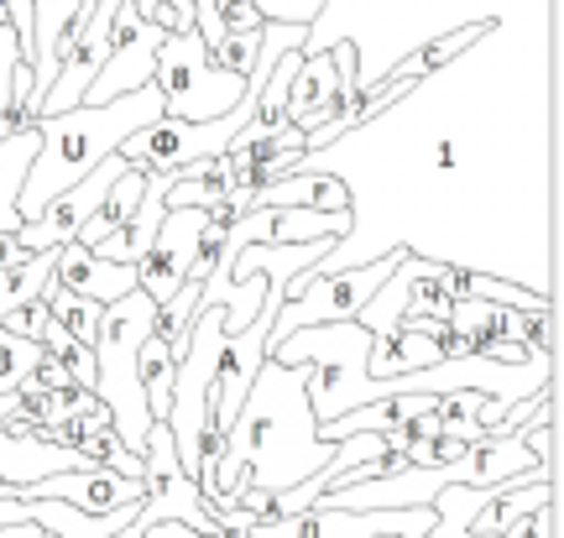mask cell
I'll return each instance as SVG.
<instances>
[{"mask_svg":"<svg viewBox=\"0 0 564 538\" xmlns=\"http://www.w3.org/2000/svg\"><path fill=\"white\" fill-rule=\"evenodd\" d=\"M303 381H308V366L267 361L246 392V408L225 455L241 460L251 486L293 492L308 476H319L335 455V444H319V434H314V408H308Z\"/></svg>","mask_w":564,"mask_h":538,"instance_id":"6da1fadb","label":"cell"},{"mask_svg":"<svg viewBox=\"0 0 564 538\" xmlns=\"http://www.w3.org/2000/svg\"><path fill=\"white\" fill-rule=\"evenodd\" d=\"M162 116V95L147 84L137 95L126 100H110V105H79L68 116H37V162L32 173L21 183V200H17V215L21 219H37L47 204L68 194L84 173H95L105 158L121 152V141L141 126H152Z\"/></svg>","mask_w":564,"mask_h":538,"instance_id":"7a4b0ae2","label":"cell"},{"mask_svg":"<svg viewBox=\"0 0 564 538\" xmlns=\"http://www.w3.org/2000/svg\"><path fill=\"white\" fill-rule=\"evenodd\" d=\"M267 361H278V366H308L303 392H308L314 423H335V419H345V413H356L361 402H377L371 377H366L371 335H366L356 320L299 330V335H288L282 345H272Z\"/></svg>","mask_w":564,"mask_h":538,"instance_id":"3957f363","label":"cell"},{"mask_svg":"<svg viewBox=\"0 0 564 538\" xmlns=\"http://www.w3.org/2000/svg\"><path fill=\"white\" fill-rule=\"evenodd\" d=\"M158 320V303L147 293H126L121 303H110L95 335V398L110 408L116 419V439H121L131 455H141L152 413H147V392L137 381V361H141V340L152 335Z\"/></svg>","mask_w":564,"mask_h":538,"instance_id":"277c9868","label":"cell"},{"mask_svg":"<svg viewBox=\"0 0 564 538\" xmlns=\"http://www.w3.org/2000/svg\"><path fill=\"white\" fill-rule=\"evenodd\" d=\"M152 89L162 95V116L188 120V126H209V120L230 116L246 100V79H236V74H225V68L209 63V47H204L199 32L162 42Z\"/></svg>","mask_w":564,"mask_h":538,"instance_id":"5b68a950","label":"cell"},{"mask_svg":"<svg viewBox=\"0 0 564 538\" xmlns=\"http://www.w3.org/2000/svg\"><path fill=\"white\" fill-rule=\"evenodd\" d=\"M403 246L398 251H382V257L361 261V267H345V272H324V278L303 282L299 299H282L278 320H272V340H267V351L282 345L288 335H299V330H314V324H345L356 320L366 309V299L382 288L398 267H403Z\"/></svg>","mask_w":564,"mask_h":538,"instance_id":"8992f818","label":"cell"},{"mask_svg":"<svg viewBox=\"0 0 564 538\" xmlns=\"http://www.w3.org/2000/svg\"><path fill=\"white\" fill-rule=\"evenodd\" d=\"M434 513L408 507V513H340V507H308L293 518L257 523L251 538H429Z\"/></svg>","mask_w":564,"mask_h":538,"instance_id":"52a82bcc","label":"cell"},{"mask_svg":"<svg viewBox=\"0 0 564 538\" xmlns=\"http://www.w3.org/2000/svg\"><path fill=\"white\" fill-rule=\"evenodd\" d=\"M162 42L167 37H162L158 26H147V21L131 11V0H126L121 11H116V26H110V58H105L100 79L89 84L84 105H110V100H126V95L147 89L152 74H158Z\"/></svg>","mask_w":564,"mask_h":538,"instance_id":"ba28073f","label":"cell"},{"mask_svg":"<svg viewBox=\"0 0 564 538\" xmlns=\"http://www.w3.org/2000/svg\"><path fill=\"white\" fill-rule=\"evenodd\" d=\"M204 236V209H167L158 225V240L152 251L141 257L137 267V293H147L152 303H167L188 282V267H194V251H199Z\"/></svg>","mask_w":564,"mask_h":538,"instance_id":"9c48e42d","label":"cell"},{"mask_svg":"<svg viewBox=\"0 0 564 538\" xmlns=\"http://www.w3.org/2000/svg\"><path fill=\"white\" fill-rule=\"evenodd\" d=\"M53 282L89 303H100V309H110V303H121L126 293H137V267H110V261H100L89 246L68 240V246L53 251Z\"/></svg>","mask_w":564,"mask_h":538,"instance_id":"30bf717a","label":"cell"},{"mask_svg":"<svg viewBox=\"0 0 564 538\" xmlns=\"http://www.w3.org/2000/svg\"><path fill=\"white\" fill-rule=\"evenodd\" d=\"M173 179H178V168L173 173H147V189H141V209L131 219H126L121 230H110V236H100L89 251L100 261H110V267H141V257L152 251V240H158V225L162 215H167V189H173Z\"/></svg>","mask_w":564,"mask_h":538,"instance_id":"8fae6325","label":"cell"},{"mask_svg":"<svg viewBox=\"0 0 564 538\" xmlns=\"http://www.w3.org/2000/svg\"><path fill=\"white\" fill-rule=\"evenodd\" d=\"M549 502H554V471H528V476L507 481V486H497V492H486L481 507H476V518H470V534L476 538H502V534H512L523 518L544 513Z\"/></svg>","mask_w":564,"mask_h":538,"instance_id":"7c38bea8","label":"cell"},{"mask_svg":"<svg viewBox=\"0 0 564 538\" xmlns=\"http://www.w3.org/2000/svg\"><path fill=\"white\" fill-rule=\"evenodd\" d=\"M257 204H267V209H303V215H350V189L335 173H288L267 194H257Z\"/></svg>","mask_w":564,"mask_h":538,"instance_id":"4fadbf2b","label":"cell"},{"mask_svg":"<svg viewBox=\"0 0 564 538\" xmlns=\"http://www.w3.org/2000/svg\"><path fill=\"white\" fill-rule=\"evenodd\" d=\"M236 200V162L230 158H204L178 168V179L167 189V209H215V204Z\"/></svg>","mask_w":564,"mask_h":538,"instance_id":"5bb4252c","label":"cell"},{"mask_svg":"<svg viewBox=\"0 0 564 538\" xmlns=\"http://www.w3.org/2000/svg\"><path fill=\"white\" fill-rule=\"evenodd\" d=\"M481 37H491V21H470V26H455V32H444V37H429L419 53H408V58L392 63V68H387V79L419 84V79H429V74H440L444 63H455L465 47H476Z\"/></svg>","mask_w":564,"mask_h":538,"instance_id":"9a60e30c","label":"cell"},{"mask_svg":"<svg viewBox=\"0 0 564 538\" xmlns=\"http://www.w3.org/2000/svg\"><path fill=\"white\" fill-rule=\"evenodd\" d=\"M37 120H32V131H21V137H6L0 141V236H17L26 219L17 215V200H21V183L32 173V162H37Z\"/></svg>","mask_w":564,"mask_h":538,"instance_id":"2e32d148","label":"cell"},{"mask_svg":"<svg viewBox=\"0 0 564 538\" xmlns=\"http://www.w3.org/2000/svg\"><path fill=\"white\" fill-rule=\"evenodd\" d=\"M449 324L470 340V356H486L491 345L512 340V309H502V303L455 299V303H449Z\"/></svg>","mask_w":564,"mask_h":538,"instance_id":"e0dca14e","label":"cell"},{"mask_svg":"<svg viewBox=\"0 0 564 538\" xmlns=\"http://www.w3.org/2000/svg\"><path fill=\"white\" fill-rule=\"evenodd\" d=\"M173 377H178V361H173V351H167L158 335H147V340H141L137 381H141V392H147V413H152V423H162V419H167V408H173Z\"/></svg>","mask_w":564,"mask_h":538,"instance_id":"ac0fdd59","label":"cell"},{"mask_svg":"<svg viewBox=\"0 0 564 538\" xmlns=\"http://www.w3.org/2000/svg\"><path fill=\"white\" fill-rule=\"evenodd\" d=\"M42 303H47V320L58 324V330H68L79 345L95 351V335H100V320H105L100 303L79 299V293H68V288H58V282H47V288H42Z\"/></svg>","mask_w":564,"mask_h":538,"instance_id":"d6986e66","label":"cell"},{"mask_svg":"<svg viewBox=\"0 0 564 538\" xmlns=\"http://www.w3.org/2000/svg\"><path fill=\"white\" fill-rule=\"evenodd\" d=\"M89 6H95V0H32V53H37L32 74H37L42 63L53 58L58 37L84 17V11H89Z\"/></svg>","mask_w":564,"mask_h":538,"instance_id":"ffe728a7","label":"cell"},{"mask_svg":"<svg viewBox=\"0 0 564 538\" xmlns=\"http://www.w3.org/2000/svg\"><path fill=\"white\" fill-rule=\"evenodd\" d=\"M47 282H53V251H37V257L17 261V267H0V320L21 303L42 299Z\"/></svg>","mask_w":564,"mask_h":538,"instance_id":"44dd1931","label":"cell"},{"mask_svg":"<svg viewBox=\"0 0 564 538\" xmlns=\"http://www.w3.org/2000/svg\"><path fill=\"white\" fill-rule=\"evenodd\" d=\"M74 460L84 471H116L126 481H141V455H131L110 429H84V439L74 444Z\"/></svg>","mask_w":564,"mask_h":538,"instance_id":"7402d4cb","label":"cell"},{"mask_svg":"<svg viewBox=\"0 0 564 538\" xmlns=\"http://www.w3.org/2000/svg\"><path fill=\"white\" fill-rule=\"evenodd\" d=\"M141 189H147V173H126L116 189H110V200H105V209L89 225L79 230V246H95L100 236H110V230H121L126 219L141 209Z\"/></svg>","mask_w":564,"mask_h":538,"instance_id":"603a6c76","label":"cell"},{"mask_svg":"<svg viewBox=\"0 0 564 538\" xmlns=\"http://www.w3.org/2000/svg\"><path fill=\"white\" fill-rule=\"evenodd\" d=\"M512 340L528 356V366H554V309L539 314H512Z\"/></svg>","mask_w":564,"mask_h":538,"instance_id":"cb8c5ba5","label":"cell"},{"mask_svg":"<svg viewBox=\"0 0 564 538\" xmlns=\"http://www.w3.org/2000/svg\"><path fill=\"white\" fill-rule=\"evenodd\" d=\"M131 11H137L147 26H158L162 37H188V32H199L194 0H131Z\"/></svg>","mask_w":564,"mask_h":538,"instance_id":"d4e9b609","label":"cell"},{"mask_svg":"<svg viewBox=\"0 0 564 538\" xmlns=\"http://www.w3.org/2000/svg\"><path fill=\"white\" fill-rule=\"evenodd\" d=\"M251 11L262 17V26H303V32H314V21L324 17V0H251Z\"/></svg>","mask_w":564,"mask_h":538,"instance_id":"484cf974","label":"cell"},{"mask_svg":"<svg viewBox=\"0 0 564 538\" xmlns=\"http://www.w3.org/2000/svg\"><path fill=\"white\" fill-rule=\"evenodd\" d=\"M32 361H37V345H32V340H17L11 330H0V392H6V398L26 381Z\"/></svg>","mask_w":564,"mask_h":538,"instance_id":"4316f807","label":"cell"},{"mask_svg":"<svg viewBox=\"0 0 564 538\" xmlns=\"http://www.w3.org/2000/svg\"><path fill=\"white\" fill-rule=\"evenodd\" d=\"M267 32V26H262ZM262 32H241V37H225L215 53H209V63L215 68H225V74H236V79H246L251 68H257V58H262Z\"/></svg>","mask_w":564,"mask_h":538,"instance_id":"83f0119b","label":"cell"},{"mask_svg":"<svg viewBox=\"0 0 564 538\" xmlns=\"http://www.w3.org/2000/svg\"><path fill=\"white\" fill-rule=\"evenodd\" d=\"M0 330H11L17 340H32V345H37L42 330H47V303L32 299V303H21V309H11V314L0 320Z\"/></svg>","mask_w":564,"mask_h":538,"instance_id":"f1b7e54d","label":"cell"},{"mask_svg":"<svg viewBox=\"0 0 564 538\" xmlns=\"http://www.w3.org/2000/svg\"><path fill=\"white\" fill-rule=\"evenodd\" d=\"M465 450H470V444H460V439L434 434V439H429V444H423V450H419L413 460H419V465H460Z\"/></svg>","mask_w":564,"mask_h":538,"instance_id":"f546056e","label":"cell"},{"mask_svg":"<svg viewBox=\"0 0 564 538\" xmlns=\"http://www.w3.org/2000/svg\"><path fill=\"white\" fill-rule=\"evenodd\" d=\"M26 381H32V387H42V392H63V387H79V381H68V372H63L58 361H47L42 351H37V361H32Z\"/></svg>","mask_w":564,"mask_h":538,"instance_id":"4dcf8cb0","label":"cell"},{"mask_svg":"<svg viewBox=\"0 0 564 538\" xmlns=\"http://www.w3.org/2000/svg\"><path fill=\"white\" fill-rule=\"evenodd\" d=\"M429 168H434V173H455V168H460V147H455V137H440L434 147H429Z\"/></svg>","mask_w":564,"mask_h":538,"instance_id":"1f68e13d","label":"cell"},{"mask_svg":"<svg viewBox=\"0 0 564 538\" xmlns=\"http://www.w3.org/2000/svg\"><path fill=\"white\" fill-rule=\"evenodd\" d=\"M17 261H26V251L17 246V236H0V267H17Z\"/></svg>","mask_w":564,"mask_h":538,"instance_id":"d6a6232c","label":"cell"},{"mask_svg":"<svg viewBox=\"0 0 564 538\" xmlns=\"http://www.w3.org/2000/svg\"><path fill=\"white\" fill-rule=\"evenodd\" d=\"M6 523H26V502L0 497V528H6Z\"/></svg>","mask_w":564,"mask_h":538,"instance_id":"836d02e7","label":"cell"},{"mask_svg":"<svg viewBox=\"0 0 564 538\" xmlns=\"http://www.w3.org/2000/svg\"><path fill=\"white\" fill-rule=\"evenodd\" d=\"M0 538H42V528H37V523H6V528H0Z\"/></svg>","mask_w":564,"mask_h":538,"instance_id":"e575fe53","label":"cell"},{"mask_svg":"<svg viewBox=\"0 0 564 538\" xmlns=\"http://www.w3.org/2000/svg\"><path fill=\"white\" fill-rule=\"evenodd\" d=\"M42 538H53V534H42Z\"/></svg>","mask_w":564,"mask_h":538,"instance_id":"d590c367","label":"cell"}]
</instances>
